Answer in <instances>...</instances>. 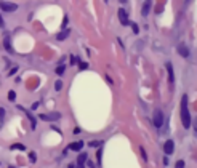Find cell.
<instances>
[{
  "instance_id": "cell-1",
  "label": "cell",
  "mask_w": 197,
  "mask_h": 168,
  "mask_svg": "<svg viewBox=\"0 0 197 168\" xmlns=\"http://www.w3.org/2000/svg\"><path fill=\"white\" fill-rule=\"evenodd\" d=\"M180 115H181V123L184 128L191 127V114H189V107H187V96L183 95L181 98V106H180Z\"/></svg>"
},
{
  "instance_id": "cell-2",
  "label": "cell",
  "mask_w": 197,
  "mask_h": 168,
  "mask_svg": "<svg viewBox=\"0 0 197 168\" xmlns=\"http://www.w3.org/2000/svg\"><path fill=\"white\" fill-rule=\"evenodd\" d=\"M163 120H165V117H163V112L160 109H156L154 111V115H152V122L154 125H156V128H160L163 125Z\"/></svg>"
},
{
  "instance_id": "cell-3",
  "label": "cell",
  "mask_w": 197,
  "mask_h": 168,
  "mask_svg": "<svg viewBox=\"0 0 197 168\" xmlns=\"http://www.w3.org/2000/svg\"><path fill=\"white\" fill-rule=\"evenodd\" d=\"M0 10L2 11H16L18 5L16 3H10V2H0Z\"/></svg>"
},
{
  "instance_id": "cell-4",
  "label": "cell",
  "mask_w": 197,
  "mask_h": 168,
  "mask_svg": "<svg viewBox=\"0 0 197 168\" xmlns=\"http://www.w3.org/2000/svg\"><path fill=\"white\" fill-rule=\"evenodd\" d=\"M173 151H175V143L172 141V139H168V141H165V144H163V152H165V155H172Z\"/></svg>"
},
{
  "instance_id": "cell-5",
  "label": "cell",
  "mask_w": 197,
  "mask_h": 168,
  "mask_svg": "<svg viewBox=\"0 0 197 168\" xmlns=\"http://www.w3.org/2000/svg\"><path fill=\"white\" fill-rule=\"evenodd\" d=\"M165 67H167V74H168V82L173 83L175 82V72H173V64L170 61L165 63Z\"/></svg>"
},
{
  "instance_id": "cell-6",
  "label": "cell",
  "mask_w": 197,
  "mask_h": 168,
  "mask_svg": "<svg viewBox=\"0 0 197 168\" xmlns=\"http://www.w3.org/2000/svg\"><path fill=\"white\" fill-rule=\"evenodd\" d=\"M119 19H120V22L124 26H128V15H127V11L124 10V8H119Z\"/></svg>"
},
{
  "instance_id": "cell-7",
  "label": "cell",
  "mask_w": 197,
  "mask_h": 168,
  "mask_svg": "<svg viewBox=\"0 0 197 168\" xmlns=\"http://www.w3.org/2000/svg\"><path fill=\"white\" fill-rule=\"evenodd\" d=\"M83 141H74V143H71L69 144V151H74V152H79V151H82V147H83Z\"/></svg>"
},
{
  "instance_id": "cell-8",
  "label": "cell",
  "mask_w": 197,
  "mask_h": 168,
  "mask_svg": "<svg viewBox=\"0 0 197 168\" xmlns=\"http://www.w3.org/2000/svg\"><path fill=\"white\" fill-rule=\"evenodd\" d=\"M178 53H180L183 58H189V48H187L184 43H180V45H178Z\"/></svg>"
},
{
  "instance_id": "cell-9",
  "label": "cell",
  "mask_w": 197,
  "mask_h": 168,
  "mask_svg": "<svg viewBox=\"0 0 197 168\" xmlns=\"http://www.w3.org/2000/svg\"><path fill=\"white\" fill-rule=\"evenodd\" d=\"M69 35H71V29H67V27H66V29H63V31H61L58 35H56V39H58L59 42H63V40H66V39H67Z\"/></svg>"
},
{
  "instance_id": "cell-10",
  "label": "cell",
  "mask_w": 197,
  "mask_h": 168,
  "mask_svg": "<svg viewBox=\"0 0 197 168\" xmlns=\"http://www.w3.org/2000/svg\"><path fill=\"white\" fill-rule=\"evenodd\" d=\"M151 7H152V2H149V0H148V2H144V3H143V8H141V15H143L144 18H146V16L149 15V10H151Z\"/></svg>"
},
{
  "instance_id": "cell-11",
  "label": "cell",
  "mask_w": 197,
  "mask_h": 168,
  "mask_svg": "<svg viewBox=\"0 0 197 168\" xmlns=\"http://www.w3.org/2000/svg\"><path fill=\"white\" fill-rule=\"evenodd\" d=\"M21 107H22V106H21ZM22 111H26L24 107H22ZM26 115H27V119L31 120V127H32V128H35V127H37V119L31 114V112H27V111H26Z\"/></svg>"
},
{
  "instance_id": "cell-12",
  "label": "cell",
  "mask_w": 197,
  "mask_h": 168,
  "mask_svg": "<svg viewBox=\"0 0 197 168\" xmlns=\"http://www.w3.org/2000/svg\"><path fill=\"white\" fill-rule=\"evenodd\" d=\"M88 160V155L85 152H82V154H79V157H77V165H83Z\"/></svg>"
},
{
  "instance_id": "cell-13",
  "label": "cell",
  "mask_w": 197,
  "mask_h": 168,
  "mask_svg": "<svg viewBox=\"0 0 197 168\" xmlns=\"http://www.w3.org/2000/svg\"><path fill=\"white\" fill-rule=\"evenodd\" d=\"M3 46L10 51V53H15V50L11 48V45H10V35H5V40H3Z\"/></svg>"
},
{
  "instance_id": "cell-14",
  "label": "cell",
  "mask_w": 197,
  "mask_h": 168,
  "mask_svg": "<svg viewBox=\"0 0 197 168\" xmlns=\"http://www.w3.org/2000/svg\"><path fill=\"white\" fill-rule=\"evenodd\" d=\"M103 144H104V141H101V139H95V141H90V143H88V146H90V147H96V149H100Z\"/></svg>"
},
{
  "instance_id": "cell-15",
  "label": "cell",
  "mask_w": 197,
  "mask_h": 168,
  "mask_svg": "<svg viewBox=\"0 0 197 168\" xmlns=\"http://www.w3.org/2000/svg\"><path fill=\"white\" fill-rule=\"evenodd\" d=\"M10 149H13V151H15V149H18V151H26V146L21 143H16V144H11Z\"/></svg>"
},
{
  "instance_id": "cell-16",
  "label": "cell",
  "mask_w": 197,
  "mask_h": 168,
  "mask_svg": "<svg viewBox=\"0 0 197 168\" xmlns=\"http://www.w3.org/2000/svg\"><path fill=\"white\" fill-rule=\"evenodd\" d=\"M64 72H66V66L64 64H59V66L56 67V74H58V75H63Z\"/></svg>"
},
{
  "instance_id": "cell-17",
  "label": "cell",
  "mask_w": 197,
  "mask_h": 168,
  "mask_svg": "<svg viewBox=\"0 0 197 168\" xmlns=\"http://www.w3.org/2000/svg\"><path fill=\"white\" fill-rule=\"evenodd\" d=\"M3 117H5V109L0 107V130H2V127H3Z\"/></svg>"
},
{
  "instance_id": "cell-18",
  "label": "cell",
  "mask_w": 197,
  "mask_h": 168,
  "mask_svg": "<svg viewBox=\"0 0 197 168\" xmlns=\"http://www.w3.org/2000/svg\"><path fill=\"white\" fill-rule=\"evenodd\" d=\"M16 99V93H15V90H10V91H8V101H15Z\"/></svg>"
},
{
  "instance_id": "cell-19",
  "label": "cell",
  "mask_w": 197,
  "mask_h": 168,
  "mask_svg": "<svg viewBox=\"0 0 197 168\" xmlns=\"http://www.w3.org/2000/svg\"><path fill=\"white\" fill-rule=\"evenodd\" d=\"M29 160H31V163H35V162H37V154H35L34 151L29 152Z\"/></svg>"
},
{
  "instance_id": "cell-20",
  "label": "cell",
  "mask_w": 197,
  "mask_h": 168,
  "mask_svg": "<svg viewBox=\"0 0 197 168\" xmlns=\"http://www.w3.org/2000/svg\"><path fill=\"white\" fill-rule=\"evenodd\" d=\"M39 119H40V120H43V122H51V119H50V115H48V114H40V115H39Z\"/></svg>"
},
{
  "instance_id": "cell-21",
  "label": "cell",
  "mask_w": 197,
  "mask_h": 168,
  "mask_svg": "<svg viewBox=\"0 0 197 168\" xmlns=\"http://www.w3.org/2000/svg\"><path fill=\"white\" fill-rule=\"evenodd\" d=\"M128 24L131 26V29H133V32H135V34H138V32H139V27H138V24H136V22H133V21H131V22H128Z\"/></svg>"
},
{
  "instance_id": "cell-22",
  "label": "cell",
  "mask_w": 197,
  "mask_h": 168,
  "mask_svg": "<svg viewBox=\"0 0 197 168\" xmlns=\"http://www.w3.org/2000/svg\"><path fill=\"white\" fill-rule=\"evenodd\" d=\"M61 88H63V82H61V80H56V82H55V90H56V91H61Z\"/></svg>"
},
{
  "instance_id": "cell-23",
  "label": "cell",
  "mask_w": 197,
  "mask_h": 168,
  "mask_svg": "<svg viewBox=\"0 0 197 168\" xmlns=\"http://www.w3.org/2000/svg\"><path fill=\"white\" fill-rule=\"evenodd\" d=\"M175 168H184V160H178L175 163Z\"/></svg>"
},
{
  "instance_id": "cell-24",
  "label": "cell",
  "mask_w": 197,
  "mask_h": 168,
  "mask_svg": "<svg viewBox=\"0 0 197 168\" xmlns=\"http://www.w3.org/2000/svg\"><path fill=\"white\" fill-rule=\"evenodd\" d=\"M101 154H103V149L100 147V149H98V154H96V157H98V165H101Z\"/></svg>"
},
{
  "instance_id": "cell-25",
  "label": "cell",
  "mask_w": 197,
  "mask_h": 168,
  "mask_svg": "<svg viewBox=\"0 0 197 168\" xmlns=\"http://www.w3.org/2000/svg\"><path fill=\"white\" fill-rule=\"evenodd\" d=\"M79 67H80L82 71H85V69L88 67V64H87V63H82V61H80V63H79Z\"/></svg>"
},
{
  "instance_id": "cell-26",
  "label": "cell",
  "mask_w": 197,
  "mask_h": 168,
  "mask_svg": "<svg viewBox=\"0 0 197 168\" xmlns=\"http://www.w3.org/2000/svg\"><path fill=\"white\" fill-rule=\"evenodd\" d=\"M18 69H19V67H18V66H15V67H13L10 72H8V75H15V74L18 72Z\"/></svg>"
},
{
  "instance_id": "cell-27",
  "label": "cell",
  "mask_w": 197,
  "mask_h": 168,
  "mask_svg": "<svg viewBox=\"0 0 197 168\" xmlns=\"http://www.w3.org/2000/svg\"><path fill=\"white\" fill-rule=\"evenodd\" d=\"M39 106H40V102H39V101H35L34 104L31 106V109H32V111H35V109H39Z\"/></svg>"
},
{
  "instance_id": "cell-28",
  "label": "cell",
  "mask_w": 197,
  "mask_h": 168,
  "mask_svg": "<svg viewBox=\"0 0 197 168\" xmlns=\"http://www.w3.org/2000/svg\"><path fill=\"white\" fill-rule=\"evenodd\" d=\"M139 151H141V155H143V158H144V160H148V155H146V151H144V149H143V146H141V147H139Z\"/></svg>"
},
{
  "instance_id": "cell-29",
  "label": "cell",
  "mask_w": 197,
  "mask_h": 168,
  "mask_svg": "<svg viewBox=\"0 0 197 168\" xmlns=\"http://www.w3.org/2000/svg\"><path fill=\"white\" fill-rule=\"evenodd\" d=\"M67 22H69V18H67V16H64V19H63V29H66Z\"/></svg>"
},
{
  "instance_id": "cell-30",
  "label": "cell",
  "mask_w": 197,
  "mask_h": 168,
  "mask_svg": "<svg viewBox=\"0 0 197 168\" xmlns=\"http://www.w3.org/2000/svg\"><path fill=\"white\" fill-rule=\"evenodd\" d=\"M162 162H163V165H165V167H168V163H170V158H168V157L165 155V157H163V160H162Z\"/></svg>"
},
{
  "instance_id": "cell-31",
  "label": "cell",
  "mask_w": 197,
  "mask_h": 168,
  "mask_svg": "<svg viewBox=\"0 0 197 168\" xmlns=\"http://www.w3.org/2000/svg\"><path fill=\"white\" fill-rule=\"evenodd\" d=\"M3 27H5V21H3L2 15H0V29H3Z\"/></svg>"
},
{
  "instance_id": "cell-32",
  "label": "cell",
  "mask_w": 197,
  "mask_h": 168,
  "mask_svg": "<svg viewBox=\"0 0 197 168\" xmlns=\"http://www.w3.org/2000/svg\"><path fill=\"white\" fill-rule=\"evenodd\" d=\"M87 165L90 167V168H96V167H95V163H93L91 160H87Z\"/></svg>"
},
{
  "instance_id": "cell-33",
  "label": "cell",
  "mask_w": 197,
  "mask_h": 168,
  "mask_svg": "<svg viewBox=\"0 0 197 168\" xmlns=\"http://www.w3.org/2000/svg\"><path fill=\"white\" fill-rule=\"evenodd\" d=\"M74 134H79V133H80V128H79V127H76V128H74V131H72Z\"/></svg>"
},
{
  "instance_id": "cell-34",
  "label": "cell",
  "mask_w": 197,
  "mask_h": 168,
  "mask_svg": "<svg viewBox=\"0 0 197 168\" xmlns=\"http://www.w3.org/2000/svg\"><path fill=\"white\" fill-rule=\"evenodd\" d=\"M71 64H76V56L71 55Z\"/></svg>"
},
{
  "instance_id": "cell-35",
  "label": "cell",
  "mask_w": 197,
  "mask_h": 168,
  "mask_svg": "<svg viewBox=\"0 0 197 168\" xmlns=\"http://www.w3.org/2000/svg\"><path fill=\"white\" fill-rule=\"evenodd\" d=\"M106 80H107V82H109V83H112V82H114V80H112V78L109 77V75H106Z\"/></svg>"
},
{
  "instance_id": "cell-36",
  "label": "cell",
  "mask_w": 197,
  "mask_h": 168,
  "mask_svg": "<svg viewBox=\"0 0 197 168\" xmlns=\"http://www.w3.org/2000/svg\"><path fill=\"white\" fill-rule=\"evenodd\" d=\"M67 168H76V165H74V163H69V165H67Z\"/></svg>"
},
{
  "instance_id": "cell-37",
  "label": "cell",
  "mask_w": 197,
  "mask_h": 168,
  "mask_svg": "<svg viewBox=\"0 0 197 168\" xmlns=\"http://www.w3.org/2000/svg\"><path fill=\"white\" fill-rule=\"evenodd\" d=\"M76 168H85V167H83V165H77Z\"/></svg>"
},
{
  "instance_id": "cell-38",
  "label": "cell",
  "mask_w": 197,
  "mask_h": 168,
  "mask_svg": "<svg viewBox=\"0 0 197 168\" xmlns=\"http://www.w3.org/2000/svg\"><path fill=\"white\" fill-rule=\"evenodd\" d=\"M8 168H16V167H13V165H10V167H8Z\"/></svg>"
}]
</instances>
